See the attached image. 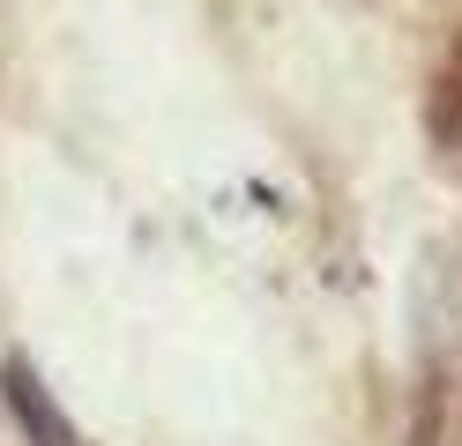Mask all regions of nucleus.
Here are the masks:
<instances>
[{
	"mask_svg": "<svg viewBox=\"0 0 462 446\" xmlns=\"http://www.w3.org/2000/svg\"><path fill=\"white\" fill-rule=\"evenodd\" d=\"M0 402H8L23 446H90V439L68 424V409L45 395V379L31 372V357H0Z\"/></svg>",
	"mask_w": 462,
	"mask_h": 446,
	"instance_id": "nucleus-1",
	"label": "nucleus"
},
{
	"mask_svg": "<svg viewBox=\"0 0 462 446\" xmlns=\"http://www.w3.org/2000/svg\"><path fill=\"white\" fill-rule=\"evenodd\" d=\"M425 134H432L440 157H462V23H455L440 68H432V82H425Z\"/></svg>",
	"mask_w": 462,
	"mask_h": 446,
	"instance_id": "nucleus-2",
	"label": "nucleus"
},
{
	"mask_svg": "<svg viewBox=\"0 0 462 446\" xmlns=\"http://www.w3.org/2000/svg\"><path fill=\"white\" fill-rule=\"evenodd\" d=\"M448 409H455V387H448V365L418 372V395H411V424H402V446H448Z\"/></svg>",
	"mask_w": 462,
	"mask_h": 446,
	"instance_id": "nucleus-3",
	"label": "nucleus"
}]
</instances>
